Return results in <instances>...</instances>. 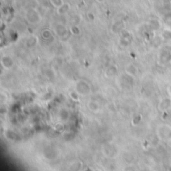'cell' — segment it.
I'll return each mask as SVG.
<instances>
[{"mask_svg":"<svg viewBox=\"0 0 171 171\" xmlns=\"http://www.w3.org/2000/svg\"><path fill=\"white\" fill-rule=\"evenodd\" d=\"M42 38L45 39V40H48V39H51L52 38V33H51V30L49 29H44L42 31Z\"/></svg>","mask_w":171,"mask_h":171,"instance_id":"cell-13","label":"cell"},{"mask_svg":"<svg viewBox=\"0 0 171 171\" xmlns=\"http://www.w3.org/2000/svg\"><path fill=\"white\" fill-rule=\"evenodd\" d=\"M70 32L72 33V34H74V35H78V34L80 33V29H79V27H78L77 25L73 24L70 27Z\"/></svg>","mask_w":171,"mask_h":171,"instance_id":"cell-14","label":"cell"},{"mask_svg":"<svg viewBox=\"0 0 171 171\" xmlns=\"http://www.w3.org/2000/svg\"><path fill=\"white\" fill-rule=\"evenodd\" d=\"M25 19L29 24L32 25H36L40 22L41 20V16L39 14V12L36 9H28L25 13Z\"/></svg>","mask_w":171,"mask_h":171,"instance_id":"cell-3","label":"cell"},{"mask_svg":"<svg viewBox=\"0 0 171 171\" xmlns=\"http://www.w3.org/2000/svg\"><path fill=\"white\" fill-rule=\"evenodd\" d=\"M115 152H116V150L114 149V146L111 145V144H106V145L103 146V153L106 156H113Z\"/></svg>","mask_w":171,"mask_h":171,"instance_id":"cell-8","label":"cell"},{"mask_svg":"<svg viewBox=\"0 0 171 171\" xmlns=\"http://www.w3.org/2000/svg\"><path fill=\"white\" fill-rule=\"evenodd\" d=\"M156 134L160 140L170 141L171 140V126L168 124H161L158 126Z\"/></svg>","mask_w":171,"mask_h":171,"instance_id":"cell-1","label":"cell"},{"mask_svg":"<svg viewBox=\"0 0 171 171\" xmlns=\"http://www.w3.org/2000/svg\"><path fill=\"white\" fill-rule=\"evenodd\" d=\"M167 93H168V95L171 96V85H169L167 87Z\"/></svg>","mask_w":171,"mask_h":171,"instance_id":"cell-18","label":"cell"},{"mask_svg":"<svg viewBox=\"0 0 171 171\" xmlns=\"http://www.w3.org/2000/svg\"><path fill=\"white\" fill-rule=\"evenodd\" d=\"M70 9V5L68 3H63L61 6L57 8V13L59 15H63V14H66V13L69 11Z\"/></svg>","mask_w":171,"mask_h":171,"instance_id":"cell-11","label":"cell"},{"mask_svg":"<svg viewBox=\"0 0 171 171\" xmlns=\"http://www.w3.org/2000/svg\"><path fill=\"white\" fill-rule=\"evenodd\" d=\"M0 63H1L2 67L7 70L11 69V68L14 66V61H13V59L10 56H8V55H2L1 58H0Z\"/></svg>","mask_w":171,"mask_h":171,"instance_id":"cell-4","label":"cell"},{"mask_svg":"<svg viewBox=\"0 0 171 171\" xmlns=\"http://www.w3.org/2000/svg\"><path fill=\"white\" fill-rule=\"evenodd\" d=\"M125 73L127 74L129 77L131 78H133V77H135L136 75H137V73H138V68L135 66L134 64H127L125 66Z\"/></svg>","mask_w":171,"mask_h":171,"instance_id":"cell-6","label":"cell"},{"mask_svg":"<svg viewBox=\"0 0 171 171\" xmlns=\"http://www.w3.org/2000/svg\"><path fill=\"white\" fill-rule=\"evenodd\" d=\"M60 118L62 120H67L69 118V113H68L67 110H61L60 112Z\"/></svg>","mask_w":171,"mask_h":171,"instance_id":"cell-16","label":"cell"},{"mask_svg":"<svg viewBox=\"0 0 171 171\" xmlns=\"http://www.w3.org/2000/svg\"><path fill=\"white\" fill-rule=\"evenodd\" d=\"M117 73V67L115 66V65H110L106 68V70H105V75L107 76V77H112V76H114L115 74Z\"/></svg>","mask_w":171,"mask_h":171,"instance_id":"cell-10","label":"cell"},{"mask_svg":"<svg viewBox=\"0 0 171 171\" xmlns=\"http://www.w3.org/2000/svg\"><path fill=\"white\" fill-rule=\"evenodd\" d=\"M50 3L52 4V6H54L55 8H58L61 5L64 3L63 0H50Z\"/></svg>","mask_w":171,"mask_h":171,"instance_id":"cell-15","label":"cell"},{"mask_svg":"<svg viewBox=\"0 0 171 171\" xmlns=\"http://www.w3.org/2000/svg\"><path fill=\"white\" fill-rule=\"evenodd\" d=\"M171 106V99L170 98H163L161 99V101L159 102L158 108L161 110V111H166L170 108Z\"/></svg>","mask_w":171,"mask_h":171,"instance_id":"cell-7","label":"cell"},{"mask_svg":"<svg viewBox=\"0 0 171 171\" xmlns=\"http://www.w3.org/2000/svg\"><path fill=\"white\" fill-rule=\"evenodd\" d=\"M96 1H97V2H99V3H102V2H103L104 0H96Z\"/></svg>","mask_w":171,"mask_h":171,"instance_id":"cell-19","label":"cell"},{"mask_svg":"<svg viewBox=\"0 0 171 171\" xmlns=\"http://www.w3.org/2000/svg\"><path fill=\"white\" fill-rule=\"evenodd\" d=\"M53 31H54V33L56 34L58 37H60V38L64 37V36L66 35L67 32H68L67 28L65 27V26L63 25V24H56L53 27Z\"/></svg>","mask_w":171,"mask_h":171,"instance_id":"cell-5","label":"cell"},{"mask_svg":"<svg viewBox=\"0 0 171 171\" xmlns=\"http://www.w3.org/2000/svg\"><path fill=\"white\" fill-rule=\"evenodd\" d=\"M36 42H37V40H36L35 37L28 38V40H27V46H28V47H33V46L36 44Z\"/></svg>","mask_w":171,"mask_h":171,"instance_id":"cell-17","label":"cell"},{"mask_svg":"<svg viewBox=\"0 0 171 171\" xmlns=\"http://www.w3.org/2000/svg\"><path fill=\"white\" fill-rule=\"evenodd\" d=\"M87 108L90 110L91 112L93 113H96L99 111V109H100V107H99V104L97 103L96 101L94 100H89L88 103H87Z\"/></svg>","mask_w":171,"mask_h":171,"instance_id":"cell-9","label":"cell"},{"mask_svg":"<svg viewBox=\"0 0 171 171\" xmlns=\"http://www.w3.org/2000/svg\"><path fill=\"white\" fill-rule=\"evenodd\" d=\"M160 36H161L163 40H171V30H168V29L163 30Z\"/></svg>","mask_w":171,"mask_h":171,"instance_id":"cell-12","label":"cell"},{"mask_svg":"<svg viewBox=\"0 0 171 171\" xmlns=\"http://www.w3.org/2000/svg\"><path fill=\"white\" fill-rule=\"evenodd\" d=\"M75 91L79 94L80 96H88L91 92V87L90 84L85 80H79L76 83Z\"/></svg>","mask_w":171,"mask_h":171,"instance_id":"cell-2","label":"cell"}]
</instances>
